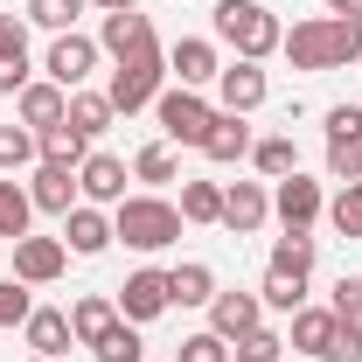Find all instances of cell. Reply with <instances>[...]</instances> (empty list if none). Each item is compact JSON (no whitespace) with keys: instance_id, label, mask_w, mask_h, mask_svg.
Listing matches in <instances>:
<instances>
[{"instance_id":"cell-12","label":"cell","mask_w":362,"mask_h":362,"mask_svg":"<svg viewBox=\"0 0 362 362\" xmlns=\"http://www.w3.org/2000/svg\"><path fill=\"white\" fill-rule=\"evenodd\" d=\"M14 105H21V126H28V133H49V126H63V119H70V90L63 84H35V77H28V84L14 90Z\"/></svg>"},{"instance_id":"cell-22","label":"cell","mask_w":362,"mask_h":362,"mask_svg":"<svg viewBox=\"0 0 362 362\" xmlns=\"http://www.w3.org/2000/svg\"><path fill=\"white\" fill-rule=\"evenodd\" d=\"M168 300H175V307H209V300H216V272L202 265V258H181V265L168 272Z\"/></svg>"},{"instance_id":"cell-39","label":"cell","mask_w":362,"mask_h":362,"mask_svg":"<svg viewBox=\"0 0 362 362\" xmlns=\"http://www.w3.org/2000/svg\"><path fill=\"white\" fill-rule=\"evenodd\" d=\"M230 349H237L230 362H279V349H286V341H279L272 327H251V334H244V341H230Z\"/></svg>"},{"instance_id":"cell-26","label":"cell","mask_w":362,"mask_h":362,"mask_svg":"<svg viewBox=\"0 0 362 362\" xmlns=\"http://www.w3.org/2000/svg\"><path fill=\"white\" fill-rule=\"evenodd\" d=\"M175 175H181V160H175V146H168V139H153V146H139V153H133V181H146L153 195H160Z\"/></svg>"},{"instance_id":"cell-23","label":"cell","mask_w":362,"mask_h":362,"mask_svg":"<svg viewBox=\"0 0 362 362\" xmlns=\"http://www.w3.org/2000/svg\"><path fill=\"white\" fill-rule=\"evenodd\" d=\"M265 272L300 279V286H307V272H314V237H307V230H286V237L272 244V265H265Z\"/></svg>"},{"instance_id":"cell-5","label":"cell","mask_w":362,"mask_h":362,"mask_svg":"<svg viewBox=\"0 0 362 362\" xmlns=\"http://www.w3.org/2000/svg\"><path fill=\"white\" fill-rule=\"evenodd\" d=\"M279 49H286V63H293V70H341V49H334V14H320V21H293Z\"/></svg>"},{"instance_id":"cell-42","label":"cell","mask_w":362,"mask_h":362,"mask_svg":"<svg viewBox=\"0 0 362 362\" xmlns=\"http://www.w3.org/2000/svg\"><path fill=\"white\" fill-rule=\"evenodd\" d=\"M349 133H362V105H334L327 112V139H349Z\"/></svg>"},{"instance_id":"cell-2","label":"cell","mask_w":362,"mask_h":362,"mask_svg":"<svg viewBox=\"0 0 362 362\" xmlns=\"http://www.w3.org/2000/svg\"><path fill=\"white\" fill-rule=\"evenodd\" d=\"M112 237H126L133 251H168V244L181 237V209L168 202V195L139 188V195H126V202L112 209Z\"/></svg>"},{"instance_id":"cell-8","label":"cell","mask_w":362,"mask_h":362,"mask_svg":"<svg viewBox=\"0 0 362 362\" xmlns=\"http://www.w3.org/2000/svg\"><path fill=\"white\" fill-rule=\"evenodd\" d=\"M272 216H279L286 230H314L320 216H327V195H320V181L286 175V181H279V195H272Z\"/></svg>"},{"instance_id":"cell-11","label":"cell","mask_w":362,"mask_h":362,"mask_svg":"<svg viewBox=\"0 0 362 362\" xmlns=\"http://www.w3.org/2000/svg\"><path fill=\"white\" fill-rule=\"evenodd\" d=\"M168 77L188 90H202V84H216L223 77V63H216V42H202V35H181L175 49H168Z\"/></svg>"},{"instance_id":"cell-44","label":"cell","mask_w":362,"mask_h":362,"mask_svg":"<svg viewBox=\"0 0 362 362\" xmlns=\"http://www.w3.org/2000/svg\"><path fill=\"white\" fill-rule=\"evenodd\" d=\"M327 14H362V0H327Z\"/></svg>"},{"instance_id":"cell-4","label":"cell","mask_w":362,"mask_h":362,"mask_svg":"<svg viewBox=\"0 0 362 362\" xmlns=\"http://www.w3.org/2000/svg\"><path fill=\"white\" fill-rule=\"evenodd\" d=\"M153 119H160V133L175 139V146H202L209 119H216V105H209L202 90L175 84V90H160V98H153Z\"/></svg>"},{"instance_id":"cell-6","label":"cell","mask_w":362,"mask_h":362,"mask_svg":"<svg viewBox=\"0 0 362 362\" xmlns=\"http://www.w3.org/2000/svg\"><path fill=\"white\" fill-rule=\"evenodd\" d=\"M112 300H119V320H133V327L139 320H160L168 307H175V300H168V272H153V265H139Z\"/></svg>"},{"instance_id":"cell-9","label":"cell","mask_w":362,"mask_h":362,"mask_svg":"<svg viewBox=\"0 0 362 362\" xmlns=\"http://www.w3.org/2000/svg\"><path fill=\"white\" fill-rule=\"evenodd\" d=\"M63 265H70V244L63 237H21L14 244V279L21 286H56Z\"/></svg>"},{"instance_id":"cell-7","label":"cell","mask_w":362,"mask_h":362,"mask_svg":"<svg viewBox=\"0 0 362 362\" xmlns=\"http://www.w3.org/2000/svg\"><path fill=\"white\" fill-rule=\"evenodd\" d=\"M98 56H105V49L90 42V35H77V28H70V35H56V42H49V84H63V90H84V77L90 70H98Z\"/></svg>"},{"instance_id":"cell-17","label":"cell","mask_w":362,"mask_h":362,"mask_svg":"<svg viewBox=\"0 0 362 362\" xmlns=\"http://www.w3.org/2000/svg\"><path fill=\"white\" fill-rule=\"evenodd\" d=\"M265 216H272L265 181H230V188H223V230L251 237V230H265Z\"/></svg>"},{"instance_id":"cell-15","label":"cell","mask_w":362,"mask_h":362,"mask_svg":"<svg viewBox=\"0 0 362 362\" xmlns=\"http://www.w3.org/2000/svg\"><path fill=\"white\" fill-rule=\"evenodd\" d=\"M28 202L49 209V216H70L84 195H77V168H56V160H35V181H28Z\"/></svg>"},{"instance_id":"cell-24","label":"cell","mask_w":362,"mask_h":362,"mask_svg":"<svg viewBox=\"0 0 362 362\" xmlns=\"http://www.w3.org/2000/svg\"><path fill=\"white\" fill-rule=\"evenodd\" d=\"M28 216H35V202H28V181H0V237H7V244H21V237H28Z\"/></svg>"},{"instance_id":"cell-27","label":"cell","mask_w":362,"mask_h":362,"mask_svg":"<svg viewBox=\"0 0 362 362\" xmlns=\"http://www.w3.org/2000/svg\"><path fill=\"white\" fill-rule=\"evenodd\" d=\"M327 334H334V307H300V314H293V349H300V356L320 362Z\"/></svg>"},{"instance_id":"cell-45","label":"cell","mask_w":362,"mask_h":362,"mask_svg":"<svg viewBox=\"0 0 362 362\" xmlns=\"http://www.w3.org/2000/svg\"><path fill=\"white\" fill-rule=\"evenodd\" d=\"M28 362H49V356H28Z\"/></svg>"},{"instance_id":"cell-14","label":"cell","mask_w":362,"mask_h":362,"mask_svg":"<svg viewBox=\"0 0 362 362\" xmlns=\"http://www.w3.org/2000/svg\"><path fill=\"white\" fill-rule=\"evenodd\" d=\"M251 327H265V300H258V293H216V300H209V334L244 341Z\"/></svg>"},{"instance_id":"cell-34","label":"cell","mask_w":362,"mask_h":362,"mask_svg":"<svg viewBox=\"0 0 362 362\" xmlns=\"http://www.w3.org/2000/svg\"><path fill=\"white\" fill-rule=\"evenodd\" d=\"M327 223L341 237H362V181H341V195L327 202Z\"/></svg>"},{"instance_id":"cell-40","label":"cell","mask_w":362,"mask_h":362,"mask_svg":"<svg viewBox=\"0 0 362 362\" xmlns=\"http://www.w3.org/2000/svg\"><path fill=\"white\" fill-rule=\"evenodd\" d=\"M334 314L362 320V272H341V279H334Z\"/></svg>"},{"instance_id":"cell-33","label":"cell","mask_w":362,"mask_h":362,"mask_svg":"<svg viewBox=\"0 0 362 362\" xmlns=\"http://www.w3.org/2000/svg\"><path fill=\"white\" fill-rule=\"evenodd\" d=\"M28 160H42V139L28 133V126H0V175H14Z\"/></svg>"},{"instance_id":"cell-36","label":"cell","mask_w":362,"mask_h":362,"mask_svg":"<svg viewBox=\"0 0 362 362\" xmlns=\"http://www.w3.org/2000/svg\"><path fill=\"white\" fill-rule=\"evenodd\" d=\"M320 362H362V320H341V314H334V334H327Z\"/></svg>"},{"instance_id":"cell-20","label":"cell","mask_w":362,"mask_h":362,"mask_svg":"<svg viewBox=\"0 0 362 362\" xmlns=\"http://www.w3.org/2000/svg\"><path fill=\"white\" fill-rule=\"evenodd\" d=\"M251 146H258V139H251V126H244L237 112H216V119H209V133H202V153H209L216 168H230V160H244Z\"/></svg>"},{"instance_id":"cell-43","label":"cell","mask_w":362,"mask_h":362,"mask_svg":"<svg viewBox=\"0 0 362 362\" xmlns=\"http://www.w3.org/2000/svg\"><path fill=\"white\" fill-rule=\"evenodd\" d=\"M98 14H126V7H139V0H90Z\"/></svg>"},{"instance_id":"cell-38","label":"cell","mask_w":362,"mask_h":362,"mask_svg":"<svg viewBox=\"0 0 362 362\" xmlns=\"http://www.w3.org/2000/svg\"><path fill=\"white\" fill-rule=\"evenodd\" d=\"M28 314H35V293L21 279H0V327H21Z\"/></svg>"},{"instance_id":"cell-21","label":"cell","mask_w":362,"mask_h":362,"mask_svg":"<svg viewBox=\"0 0 362 362\" xmlns=\"http://www.w3.org/2000/svg\"><path fill=\"white\" fill-rule=\"evenodd\" d=\"M112 327H119V300H112V293H84V300L70 307V334H77V349L105 341Z\"/></svg>"},{"instance_id":"cell-16","label":"cell","mask_w":362,"mask_h":362,"mask_svg":"<svg viewBox=\"0 0 362 362\" xmlns=\"http://www.w3.org/2000/svg\"><path fill=\"white\" fill-rule=\"evenodd\" d=\"M216 98H223L216 112H237V119H244V112H258V105H265V70H258V63H244V56H237V63H223Z\"/></svg>"},{"instance_id":"cell-18","label":"cell","mask_w":362,"mask_h":362,"mask_svg":"<svg viewBox=\"0 0 362 362\" xmlns=\"http://www.w3.org/2000/svg\"><path fill=\"white\" fill-rule=\"evenodd\" d=\"M63 244H70L77 258H98V251L112 244V216H105L98 202H77V209L63 216Z\"/></svg>"},{"instance_id":"cell-1","label":"cell","mask_w":362,"mask_h":362,"mask_svg":"<svg viewBox=\"0 0 362 362\" xmlns=\"http://www.w3.org/2000/svg\"><path fill=\"white\" fill-rule=\"evenodd\" d=\"M216 42H230L244 63H265L286 42V28H279V14L265 0H216Z\"/></svg>"},{"instance_id":"cell-25","label":"cell","mask_w":362,"mask_h":362,"mask_svg":"<svg viewBox=\"0 0 362 362\" xmlns=\"http://www.w3.org/2000/svg\"><path fill=\"white\" fill-rule=\"evenodd\" d=\"M112 119H119V112H112V98H105V90H70V126H77L84 139L112 133Z\"/></svg>"},{"instance_id":"cell-35","label":"cell","mask_w":362,"mask_h":362,"mask_svg":"<svg viewBox=\"0 0 362 362\" xmlns=\"http://www.w3.org/2000/svg\"><path fill=\"white\" fill-rule=\"evenodd\" d=\"M327 181H362V133L327 139Z\"/></svg>"},{"instance_id":"cell-37","label":"cell","mask_w":362,"mask_h":362,"mask_svg":"<svg viewBox=\"0 0 362 362\" xmlns=\"http://www.w3.org/2000/svg\"><path fill=\"white\" fill-rule=\"evenodd\" d=\"M175 362H230V341L223 334H181V349H175Z\"/></svg>"},{"instance_id":"cell-31","label":"cell","mask_w":362,"mask_h":362,"mask_svg":"<svg viewBox=\"0 0 362 362\" xmlns=\"http://www.w3.org/2000/svg\"><path fill=\"white\" fill-rule=\"evenodd\" d=\"M90 356H98V362H146V341H139L133 320H119L105 341H90Z\"/></svg>"},{"instance_id":"cell-29","label":"cell","mask_w":362,"mask_h":362,"mask_svg":"<svg viewBox=\"0 0 362 362\" xmlns=\"http://www.w3.org/2000/svg\"><path fill=\"white\" fill-rule=\"evenodd\" d=\"M251 160H258V175H265V181H286V175H300V146H293L286 133L258 139V146H251Z\"/></svg>"},{"instance_id":"cell-32","label":"cell","mask_w":362,"mask_h":362,"mask_svg":"<svg viewBox=\"0 0 362 362\" xmlns=\"http://www.w3.org/2000/svg\"><path fill=\"white\" fill-rule=\"evenodd\" d=\"M84 7H90V0H28V21H35V28H49V35H70Z\"/></svg>"},{"instance_id":"cell-19","label":"cell","mask_w":362,"mask_h":362,"mask_svg":"<svg viewBox=\"0 0 362 362\" xmlns=\"http://www.w3.org/2000/svg\"><path fill=\"white\" fill-rule=\"evenodd\" d=\"M21 334H28V349H35V356H63V349H77V334H70V314H63V307H35V314L21 320Z\"/></svg>"},{"instance_id":"cell-41","label":"cell","mask_w":362,"mask_h":362,"mask_svg":"<svg viewBox=\"0 0 362 362\" xmlns=\"http://www.w3.org/2000/svg\"><path fill=\"white\" fill-rule=\"evenodd\" d=\"M0 63H28V28L14 14H0Z\"/></svg>"},{"instance_id":"cell-13","label":"cell","mask_w":362,"mask_h":362,"mask_svg":"<svg viewBox=\"0 0 362 362\" xmlns=\"http://www.w3.org/2000/svg\"><path fill=\"white\" fill-rule=\"evenodd\" d=\"M77 195L98 202V209H105V202L119 209V202H126V160H119V153H84V168H77Z\"/></svg>"},{"instance_id":"cell-3","label":"cell","mask_w":362,"mask_h":362,"mask_svg":"<svg viewBox=\"0 0 362 362\" xmlns=\"http://www.w3.org/2000/svg\"><path fill=\"white\" fill-rule=\"evenodd\" d=\"M160 77H168V49H153V56H126L119 70H112V84H105V98H112V112L119 119H133V112H146L153 98H160Z\"/></svg>"},{"instance_id":"cell-28","label":"cell","mask_w":362,"mask_h":362,"mask_svg":"<svg viewBox=\"0 0 362 362\" xmlns=\"http://www.w3.org/2000/svg\"><path fill=\"white\" fill-rule=\"evenodd\" d=\"M181 223H223V188L216 181H181Z\"/></svg>"},{"instance_id":"cell-10","label":"cell","mask_w":362,"mask_h":362,"mask_svg":"<svg viewBox=\"0 0 362 362\" xmlns=\"http://www.w3.org/2000/svg\"><path fill=\"white\" fill-rule=\"evenodd\" d=\"M98 49H105L112 63H126V56H153V49H160V35H153V21H146L139 7H126V14H105Z\"/></svg>"},{"instance_id":"cell-30","label":"cell","mask_w":362,"mask_h":362,"mask_svg":"<svg viewBox=\"0 0 362 362\" xmlns=\"http://www.w3.org/2000/svg\"><path fill=\"white\" fill-rule=\"evenodd\" d=\"M42 139V160H56V168H84V153H90V139L63 119V126H49V133H35Z\"/></svg>"}]
</instances>
